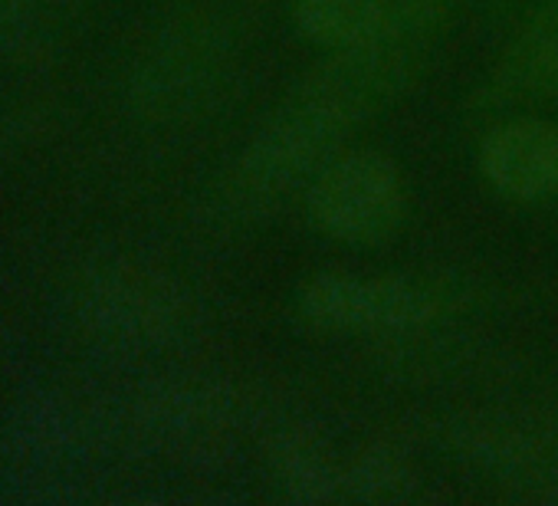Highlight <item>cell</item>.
Listing matches in <instances>:
<instances>
[{
	"mask_svg": "<svg viewBox=\"0 0 558 506\" xmlns=\"http://www.w3.org/2000/svg\"><path fill=\"white\" fill-rule=\"evenodd\" d=\"M313 227L345 246H378L408 220V181L395 158L375 148H342L306 188Z\"/></svg>",
	"mask_w": 558,
	"mask_h": 506,
	"instance_id": "obj_1",
	"label": "cell"
},
{
	"mask_svg": "<svg viewBox=\"0 0 558 506\" xmlns=\"http://www.w3.org/2000/svg\"><path fill=\"white\" fill-rule=\"evenodd\" d=\"M300 313L323 333L404 339L434 326L444 303L430 287L408 277L326 270L300 290Z\"/></svg>",
	"mask_w": 558,
	"mask_h": 506,
	"instance_id": "obj_2",
	"label": "cell"
},
{
	"mask_svg": "<svg viewBox=\"0 0 558 506\" xmlns=\"http://www.w3.org/2000/svg\"><path fill=\"white\" fill-rule=\"evenodd\" d=\"M483 181L512 204H545L558 197V122L538 112L496 119L476 148Z\"/></svg>",
	"mask_w": 558,
	"mask_h": 506,
	"instance_id": "obj_3",
	"label": "cell"
},
{
	"mask_svg": "<svg viewBox=\"0 0 558 506\" xmlns=\"http://www.w3.org/2000/svg\"><path fill=\"white\" fill-rule=\"evenodd\" d=\"M480 99L489 109L558 106V0H535L522 14Z\"/></svg>",
	"mask_w": 558,
	"mask_h": 506,
	"instance_id": "obj_4",
	"label": "cell"
},
{
	"mask_svg": "<svg viewBox=\"0 0 558 506\" xmlns=\"http://www.w3.org/2000/svg\"><path fill=\"white\" fill-rule=\"evenodd\" d=\"M391 4L395 0H290L300 34L326 53L368 40L391 14Z\"/></svg>",
	"mask_w": 558,
	"mask_h": 506,
	"instance_id": "obj_5",
	"label": "cell"
}]
</instances>
